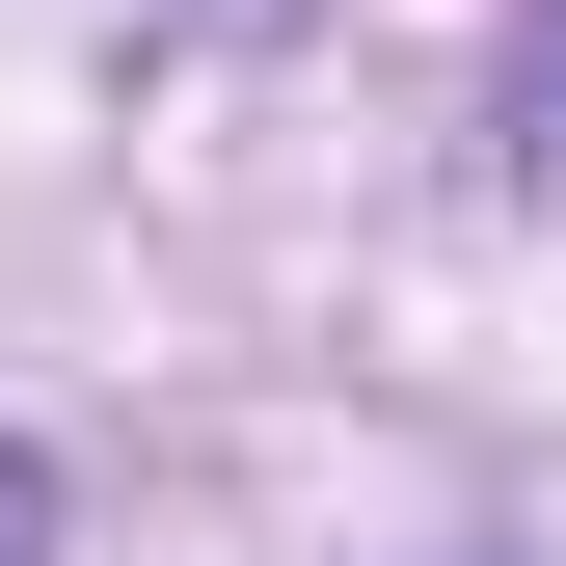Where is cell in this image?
Listing matches in <instances>:
<instances>
[{"label":"cell","instance_id":"cell-2","mask_svg":"<svg viewBox=\"0 0 566 566\" xmlns=\"http://www.w3.org/2000/svg\"><path fill=\"white\" fill-rule=\"evenodd\" d=\"M539 108H566V54H539Z\"/></svg>","mask_w":566,"mask_h":566},{"label":"cell","instance_id":"cell-1","mask_svg":"<svg viewBox=\"0 0 566 566\" xmlns=\"http://www.w3.org/2000/svg\"><path fill=\"white\" fill-rule=\"evenodd\" d=\"M28 539H54V485H28V459H0V566H28Z\"/></svg>","mask_w":566,"mask_h":566}]
</instances>
